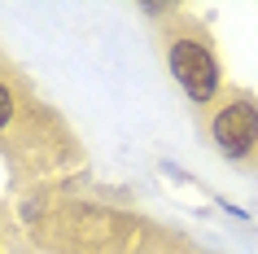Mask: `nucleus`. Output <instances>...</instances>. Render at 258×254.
<instances>
[{"mask_svg": "<svg viewBox=\"0 0 258 254\" xmlns=\"http://www.w3.org/2000/svg\"><path fill=\"white\" fill-rule=\"evenodd\" d=\"M210 136L228 158H254L258 149V101L254 96H228L210 114Z\"/></svg>", "mask_w": 258, "mask_h": 254, "instance_id": "2", "label": "nucleus"}, {"mask_svg": "<svg viewBox=\"0 0 258 254\" xmlns=\"http://www.w3.org/2000/svg\"><path fill=\"white\" fill-rule=\"evenodd\" d=\"M166 62H171L175 83L188 92V101H197V106L215 101V92H219V57L202 35H175L171 48H166Z\"/></svg>", "mask_w": 258, "mask_h": 254, "instance_id": "1", "label": "nucleus"}, {"mask_svg": "<svg viewBox=\"0 0 258 254\" xmlns=\"http://www.w3.org/2000/svg\"><path fill=\"white\" fill-rule=\"evenodd\" d=\"M9 119H14V92H9V83L0 79V127H9Z\"/></svg>", "mask_w": 258, "mask_h": 254, "instance_id": "3", "label": "nucleus"}]
</instances>
